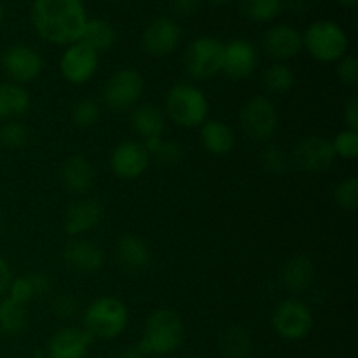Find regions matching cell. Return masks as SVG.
Instances as JSON below:
<instances>
[{"label":"cell","instance_id":"1","mask_svg":"<svg viewBox=\"0 0 358 358\" xmlns=\"http://www.w3.org/2000/svg\"><path fill=\"white\" fill-rule=\"evenodd\" d=\"M30 21L41 38L55 45L79 42L87 21L83 0H34Z\"/></svg>","mask_w":358,"mask_h":358},{"label":"cell","instance_id":"2","mask_svg":"<svg viewBox=\"0 0 358 358\" xmlns=\"http://www.w3.org/2000/svg\"><path fill=\"white\" fill-rule=\"evenodd\" d=\"M182 341H184L182 318L168 308H159L147 317L145 327H143L142 338L136 348L145 357H164L177 352L182 346Z\"/></svg>","mask_w":358,"mask_h":358},{"label":"cell","instance_id":"3","mask_svg":"<svg viewBox=\"0 0 358 358\" xmlns=\"http://www.w3.org/2000/svg\"><path fill=\"white\" fill-rule=\"evenodd\" d=\"M164 110L175 124L191 129L199 128L208 119L210 103L201 87L180 83L168 90Z\"/></svg>","mask_w":358,"mask_h":358},{"label":"cell","instance_id":"4","mask_svg":"<svg viewBox=\"0 0 358 358\" xmlns=\"http://www.w3.org/2000/svg\"><path fill=\"white\" fill-rule=\"evenodd\" d=\"M84 329L93 339H110L119 338L126 331L129 322V311L124 301L119 297L101 296L94 299L84 310Z\"/></svg>","mask_w":358,"mask_h":358},{"label":"cell","instance_id":"5","mask_svg":"<svg viewBox=\"0 0 358 358\" xmlns=\"http://www.w3.org/2000/svg\"><path fill=\"white\" fill-rule=\"evenodd\" d=\"M348 35L341 24L331 20H318L306 28L303 35V48L311 58L320 63L339 62L348 55Z\"/></svg>","mask_w":358,"mask_h":358},{"label":"cell","instance_id":"6","mask_svg":"<svg viewBox=\"0 0 358 358\" xmlns=\"http://www.w3.org/2000/svg\"><path fill=\"white\" fill-rule=\"evenodd\" d=\"M143 91H145V80L142 73L138 70L124 66V69L115 70L108 77L101 90V96L112 112H124L138 105Z\"/></svg>","mask_w":358,"mask_h":358},{"label":"cell","instance_id":"7","mask_svg":"<svg viewBox=\"0 0 358 358\" xmlns=\"http://www.w3.org/2000/svg\"><path fill=\"white\" fill-rule=\"evenodd\" d=\"M271 325L285 341H303L313 331L315 318L306 303L290 297L276 304L271 315Z\"/></svg>","mask_w":358,"mask_h":358},{"label":"cell","instance_id":"8","mask_svg":"<svg viewBox=\"0 0 358 358\" xmlns=\"http://www.w3.org/2000/svg\"><path fill=\"white\" fill-rule=\"evenodd\" d=\"M224 44L215 37H198L187 45L184 65L189 76L196 80L212 79L222 72Z\"/></svg>","mask_w":358,"mask_h":358},{"label":"cell","instance_id":"9","mask_svg":"<svg viewBox=\"0 0 358 358\" xmlns=\"http://www.w3.org/2000/svg\"><path fill=\"white\" fill-rule=\"evenodd\" d=\"M240 124L252 142H268L278 129V112L275 103L266 96H252L241 107Z\"/></svg>","mask_w":358,"mask_h":358},{"label":"cell","instance_id":"10","mask_svg":"<svg viewBox=\"0 0 358 358\" xmlns=\"http://www.w3.org/2000/svg\"><path fill=\"white\" fill-rule=\"evenodd\" d=\"M98 65H100V55L80 41L66 45L62 58H59L62 77L73 86H80V84H86L87 80L93 79Z\"/></svg>","mask_w":358,"mask_h":358},{"label":"cell","instance_id":"11","mask_svg":"<svg viewBox=\"0 0 358 358\" xmlns=\"http://www.w3.org/2000/svg\"><path fill=\"white\" fill-rule=\"evenodd\" d=\"M2 69L13 83L24 86L41 76L44 59L37 49L27 44H14L3 51Z\"/></svg>","mask_w":358,"mask_h":358},{"label":"cell","instance_id":"12","mask_svg":"<svg viewBox=\"0 0 358 358\" xmlns=\"http://www.w3.org/2000/svg\"><path fill=\"white\" fill-rule=\"evenodd\" d=\"M336 154L331 140L322 135L304 136L294 149V161L308 173H322L334 166Z\"/></svg>","mask_w":358,"mask_h":358},{"label":"cell","instance_id":"13","mask_svg":"<svg viewBox=\"0 0 358 358\" xmlns=\"http://www.w3.org/2000/svg\"><path fill=\"white\" fill-rule=\"evenodd\" d=\"M150 156L145 145L136 140L117 143L110 154V168L121 180H135L149 170Z\"/></svg>","mask_w":358,"mask_h":358},{"label":"cell","instance_id":"14","mask_svg":"<svg viewBox=\"0 0 358 358\" xmlns=\"http://www.w3.org/2000/svg\"><path fill=\"white\" fill-rule=\"evenodd\" d=\"M182 38V28L171 17H156L147 24L142 35V45L152 58L170 56L178 48Z\"/></svg>","mask_w":358,"mask_h":358},{"label":"cell","instance_id":"15","mask_svg":"<svg viewBox=\"0 0 358 358\" xmlns=\"http://www.w3.org/2000/svg\"><path fill=\"white\" fill-rule=\"evenodd\" d=\"M62 259L69 269L76 273H96L105 264V252L98 243L83 238H72L63 247Z\"/></svg>","mask_w":358,"mask_h":358},{"label":"cell","instance_id":"16","mask_svg":"<svg viewBox=\"0 0 358 358\" xmlns=\"http://www.w3.org/2000/svg\"><path fill=\"white\" fill-rule=\"evenodd\" d=\"M259 55L255 45L247 38H234L224 44L222 72L231 79H247L255 72Z\"/></svg>","mask_w":358,"mask_h":358},{"label":"cell","instance_id":"17","mask_svg":"<svg viewBox=\"0 0 358 358\" xmlns=\"http://www.w3.org/2000/svg\"><path fill=\"white\" fill-rule=\"evenodd\" d=\"M101 219H103V206L96 199H77V201L70 203L69 208H66L65 219H63V231L72 238L83 236V234L96 229Z\"/></svg>","mask_w":358,"mask_h":358},{"label":"cell","instance_id":"18","mask_svg":"<svg viewBox=\"0 0 358 358\" xmlns=\"http://www.w3.org/2000/svg\"><path fill=\"white\" fill-rule=\"evenodd\" d=\"M262 48L269 58L285 63L287 59L296 58L303 49V34L290 24H275L264 34Z\"/></svg>","mask_w":358,"mask_h":358},{"label":"cell","instance_id":"19","mask_svg":"<svg viewBox=\"0 0 358 358\" xmlns=\"http://www.w3.org/2000/svg\"><path fill=\"white\" fill-rule=\"evenodd\" d=\"M94 339L84 327H63L49 339L48 358H86Z\"/></svg>","mask_w":358,"mask_h":358},{"label":"cell","instance_id":"20","mask_svg":"<svg viewBox=\"0 0 358 358\" xmlns=\"http://www.w3.org/2000/svg\"><path fill=\"white\" fill-rule=\"evenodd\" d=\"M115 259L129 273H140L150 266V248L138 234H124L115 243Z\"/></svg>","mask_w":358,"mask_h":358},{"label":"cell","instance_id":"21","mask_svg":"<svg viewBox=\"0 0 358 358\" xmlns=\"http://www.w3.org/2000/svg\"><path fill=\"white\" fill-rule=\"evenodd\" d=\"M131 128L143 142L163 136L166 128V115L156 103H140L131 108Z\"/></svg>","mask_w":358,"mask_h":358},{"label":"cell","instance_id":"22","mask_svg":"<svg viewBox=\"0 0 358 358\" xmlns=\"http://www.w3.org/2000/svg\"><path fill=\"white\" fill-rule=\"evenodd\" d=\"M96 180L93 164L84 156H70L62 164V182L73 194H86Z\"/></svg>","mask_w":358,"mask_h":358},{"label":"cell","instance_id":"23","mask_svg":"<svg viewBox=\"0 0 358 358\" xmlns=\"http://www.w3.org/2000/svg\"><path fill=\"white\" fill-rule=\"evenodd\" d=\"M199 138L203 147L213 156H227L236 143L231 126L219 119H206L199 126Z\"/></svg>","mask_w":358,"mask_h":358},{"label":"cell","instance_id":"24","mask_svg":"<svg viewBox=\"0 0 358 358\" xmlns=\"http://www.w3.org/2000/svg\"><path fill=\"white\" fill-rule=\"evenodd\" d=\"M283 287L294 294L304 292L315 280V264L306 255H296L289 259L282 268Z\"/></svg>","mask_w":358,"mask_h":358},{"label":"cell","instance_id":"25","mask_svg":"<svg viewBox=\"0 0 358 358\" xmlns=\"http://www.w3.org/2000/svg\"><path fill=\"white\" fill-rule=\"evenodd\" d=\"M31 98L24 86L16 83L0 84V121H16L30 108Z\"/></svg>","mask_w":358,"mask_h":358},{"label":"cell","instance_id":"26","mask_svg":"<svg viewBox=\"0 0 358 358\" xmlns=\"http://www.w3.org/2000/svg\"><path fill=\"white\" fill-rule=\"evenodd\" d=\"M115 38H117V35H115L114 27L107 20L93 17V20L86 21L79 41L100 55L101 51H108V49L114 48Z\"/></svg>","mask_w":358,"mask_h":358},{"label":"cell","instance_id":"27","mask_svg":"<svg viewBox=\"0 0 358 358\" xmlns=\"http://www.w3.org/2000/svg\"><path fill=\"white\" fill-rule=\"evenodd\" d=\"M27 306L10 301L9 297L0 301V332L6 336H17L27 329Z\"/></svg>","mask_w":358,"mask_h":358},{"label":"cell","instance_id":"28","mask_svg":"<svg viewBox=\"0 0 358 358\" xmlns=\"http://www.w3.org/2000/svg\"><path fill=\"white\" fill-rule=\"evenodd\" d=\"M219 345L227 358H247L252 353L250 334L238 325H231L220 334Z\"/></svg>","mask_w":358,"mask_h":358},{"label":"cell","instance_id":"29","mask_svg":"<svg viewBox=\"0 0 358 358\" xmlns=\"http://www.w3.org/2000/svg\"><path fill=\"white\" fill-rule=\"evenodd\" d=\"M262 80H264V86L269 93L283 94L292 90L294 84H296V76L289 65L275 62L264 70Z\"/></svg>","mask_w":358,"mask_h":358},{"label":"cell","instance_id":"30","mask_svg":"<svg viewBox=\"0 0 358 358\" xmlns=\"http://www.w3.org/2000/svg\"><path fill=\"white\" fill-rule=\"evenodd\" d=\"M142 143L145 145L149 156L154 157L156 161H159V163H163L164 166H175V164L180 163L182 157H184V149H182L180 143L171 142V140H164L163 136L147 140V142Z\"/></svg>","mask_w":358,"mask_h":358},{"label":"cell","instance_id":"31","mask_svg":"<svg viewBox=\"0 0 358 358\" xmlns=\"http://www.w3.org/2000/svg\"><path fill=\"white\" fill-rule=\"evenodd\" d=\"M283 0H241V13L255 23H268L280 16Z\"/></svg>","mask_w":358,"mask_h":358},{"label":"cell","instance_id":"32","mask_svg":"<svg viewBox=\"0 0 358 358\" xmlns=\"http://www.w3.org/2000/svg\"><path fill=\"white\" fill-rule=\"evenodd\" d=\"M100 105L91 98H83L76 101L70 110V119L77 128H91L100 121Z\"/></svg>","mask_w":358,"mask_h":358},{"label":"cell","instance_id":"33","mask_svg":"<svg viewBox=\"0 0 358 358\" xmlns=\"http://www.w3.org/2000/svg\"><path fill=\"white\" fill-rule=\"evenodd\" d=\"M332 149H334L336 157L345 161H352L358 157V131L357 129L345 128L336 133L334 138L331 140Z\"/></svg>","mask_w":358,"mask_h":358},{"label":"cell","instance_id":"34","mask_svg":"<svg viewBox=\"0 0 358 358\" xmlns=\"http://www.w3.org/2000/svg\"><path fill=\"white\" fill-rule=\"evenodd\" d=\"M334 201L345 212H355L358 205V178L346 177L336 185Z\"/></svg>","mask_w":358,"mask_h":358},{"label":"cell","instance_id":"35","mask_svg":"<svg viewBox=\"0 0 358 358\" xmlns=\"http://www.w3.org/2000/svg\"><path fill=\"white\" fill-rule=\"evenodd\" d=\"M28 142V129L20 121H6L0 128V143L6 149H21Z\"/></svg>","mask_w":358,"mask_h":358},{"label":"cell","instance_id":"36","mask_svg":"<svg viewBox=\"0 0 358 358\" xmlns=\"http://www.w3.org/2000/svg\"><path fill=\"white\" fill-rule=\"evenodd\" d=\"M7 297L17 304L27 306L31 299H35V289L34 282H31L30 275H21L10 280L9 289H7Z\"/></svg>","mask_w":358,"mask_h":358},{"label":"cell","instance_id":"37","mask_svg":"<svg viewBox=\"0 0 358 358\" xmlns=\"http://www.w3.org/2000/svg\"><path fill=\"white\" fill-rule=\"evenodd\" d=\"M262 164H264L266 170L269 173L280 175L287 170V164H289V159H287V152L278 145H269L266 147L264 152L261 156Z\"/></svg>","mask_w":358,"mask_h":358},{"label":"cell","instance_id":"38","mask_svg":"<svg viewBox=\"0 0 358 358\" xmlns=\"http://www.w3.org/2000/svg\"><path fill=\"white\" fill-rule=\"evenodd\" d=\"M51 308L56 317L69 320V318H73L79 313V301L70 292H62L58 296H55Z\"/></svg>","mask_w":358,"mask_h":358},{"label":"cell","instance_id":"39","mask_svg":"<svg viewBox=\"0 0 358 358\" xmlns=\"http://www.w3.org/2000/svg\"><path fill=\"white\" fill-rule=\"evenodd\" d=\"M338 79L345 86L355 87L358 84V59L355 55H345L338 62Z\"/></svg>","mask_w":358,"mask_h":358},{"label":"cell","instance_id":"40","mask_svg":"<svg viewBox=\"0 0 358 358\" xmlns=\"http://www.w3.org/2000/svg\"><path fill=\"white\" fill-rule=\"evenodd\" d=\"M343 119H345L346 128L357 129L358 131V98L357 94L348 98V101L343 107Z\"/></svg>","mask_w":358,"mask_h":358},{"label":"cell","instance_id":"41","mask_svg":"<svg viewBox=\"0 0 358 358\" xmlns=\"http://www.w3.org/2000/svg\"><path fill=\"white\" fill-rule=\"evenodd\" d=\"M31 282H34L35 297H45L52 292V280L45 273H30Z\"/></svg>","mask_w":358,"mask_h":358},{"label":"cell","instance_id":"42","mask_svg":"<svg viewBox=\"0 0 358 358\" xmlns=\"http://www.w3.org/2000/svg\"><path fill=\"white\" fill-rule=\"evenodd\" d=\"M173 10L182 17L194 16L199 10V6H201V0H173Z\"/></svg>","mask_w":358,"mask_h":358},{"label":"cell","instance_id":"43","mask_svg":"<svg viewBox=\"0 0 358 358\" xmlns=\"http://www.w3.org/2000/svg\"><path fill=\"white\" fill-rule=\"evenodd\" d=\"M13 273H10L9 264L3 257H0V296L7 294V289H9V283L13 280Z\"/></svg>","mask_w":358,"mask_h":358},{"label":"cell","instance_id":"44","mask_svg":"<svg viewBox=\"0 0 358 358\" xmlns=\"http://www.w3.org/2000/svg\"><path fill=\"white\" fill-rule=\"evenodd\" d=\"M287 7L294 14H304L311 7V0H287Z\"/></svg>","mask_w":358,"mask_h":358},{"label":"cell","instance_id":"45","mask_svg":"<svg viewBox=\"0 0 358 358\" xmlns=\"http://www.w3.org/2000/svg\"><path fill=\"white\" fill-rule=\"evenodd\" d=\"M115 358H145V355H143V353L140 352L136 346H133V348L122 350L121 353H117V355H115Z\"/></svg>","mask_w":358,"mask_h":358},{"label":"cell","instance_id":"46","mask_svg":"<svg viewBox=\"0 0 358 358\" xmlns=\"http://www.w3.org/2000/svg\"><path fill=\"white\" fill-rule=\"evenodd\" d=\"M338 2H339V6H343V7H355L358 0H338Z\"/></svg>","mask_w":358,"mask_h":358},{"label":"cell","instance_id":"47","mask_svg":"<svg viewBox=\"0 0 358 358\" xmlns=\"http://www.w3.org/2000/svg\"><path fill=\"white\" fill-rule=\"evenodd\" d=\"M3 17H6V9H3V6H2V2H0V24H2V21H3Z\"/></svg>","mask_w":358,"mask_h":358},{"label":"cell","instance_id":"48","mask_svg":"<svg viewBox=\"0 0 358 358\" xmlns=\"http://www.w3.org/2000/svg\"><path fill=\"white\" fill-rule=\"evenodd\" d=\"M213 3H217V6H224V3H229L231 0H212Z\"/></svg>","mask_w":358,"mask_h":358},{"label":"cell","instance_id":"49","mask_svg":"<svg viewBox=\"0 0 358 358\" xmlns=\"http://www.w3.org/2000/svg\"><path fill=\"white\" fill-rule=\"evenodd\" d=\"M3 233V217H2V212H0V236H2Z\"/></svg>","mask_w":358,"mask_h":358},{"label":"cell","instance_id":"50","mask_svg":"<svg viewBox=\"0 0 358 358\" xmlns=\"http://www.w3.org/2000/svg\"><path fill=\"white\" fill-rule=\"evenodd\" d=\"M119 2H124V0H119Z\"/></svg>","mask_w":358,"mask_h":358}]
</instances>
